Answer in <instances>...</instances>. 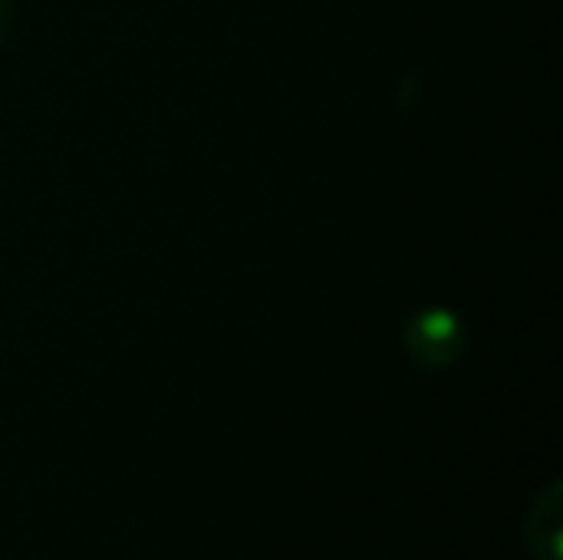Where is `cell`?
Returning a JSON list of instances; mask_svg holds the SVG:
<instances>
[{
	"mask_svg": "<svg viewBox=\"0 0 563 560\" xmlns=\"http://www.w3.org/2000/svg\"><path fill=\"white\" fill-rule=\"evenodd\" d=\"M406 350L422 366H449L465 350V330L452 314L426 310L406 327Z\"/></svg>",
	"mask_w": 563,
	"mask_h": 560,
	"instance_id": "1",
	"label": "cell"
},
{
	"mask_svg": "<svg viewBox=\"0 0 563 560\" xmlns=\"http://www.w3.org/2000/svg\"><path fill=\"white\" fill-rule=\"evenodd\" d=\"M525 541L534 560H563V485L558 479L531 502Z\"/></svg>",
	"mask_w": 563,
	"mask_h": 560,
	"instance_id": "2",
	"label": "cell"
},
{
	"mask_svg": "<svg viewBox=\"0 0 563 560\" xmlns=\"http://www.w3.org/2000/svg\"><path fill=\"white\" fill-rule=\"evenodd\" d=\"M13 26V0H0V40L10 33Z\"/></svg>",
	"mask_w": 563,
	"mask_h": 560,
	"instance_id": "3",
	"label": "cell"
}]
</instances>
